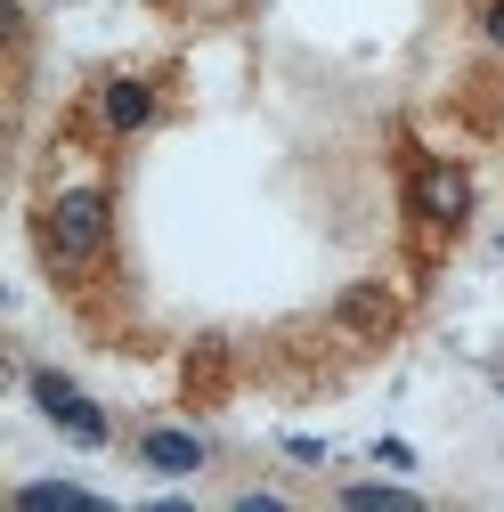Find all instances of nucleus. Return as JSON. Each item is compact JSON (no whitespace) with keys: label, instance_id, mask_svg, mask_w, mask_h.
I'll return each mask as SVG.
<instances>
[{"label":"nucleus","instance_id":"nucleus-1","mask_svg":"<svg viewBox=\"0 0 504 512\" xmlns=\"http://www.w3.org/2000/svg\"><path fill=\"white\" fill-rule=\"evenodd\" d=\"M98 244H106V196L74 187V196L49 204V252H57V261H90Z\"/></svg>","mask_w":504,"mask_h":512},{"label":"nucleus","instance_id":"nucleus-2","mask_svg":"<svg viewBox=\"0 0 504 512\" xmlns=\"http://www.w3.org/2000/svg\"><path fill=\"white\" fill-rule=\"evenodd\" d=\"M33 399H41V415H49V423H66L82 447H98V439H106V415H98V407L74 391L66 374H33Z\"/></svg>","mask_w":504,"mask_h":512},{"label":"nucleus","instance_id":"nucleus-3","mask_svg":"<svg viewBox=\"0 0 504 512\" xmlns=\"http://www.w3.org/2000/svg\"><path fill=\"white\" fill-rule=\"evenodd\" d=\"M334 317H342V326H350V334H383V326H391V317H399V301H391L383 285H350V293L334 301Z\"/></svg>","mask_w":504,"mask_h":512},{"label":"nucleus","instance_id":"nucleus-4","mask_svg":"<svg viewBox=\"0 0 504 512\" xmlns=\"http://www.w3.org/2000/svg\"><path fill=\"white\" fill-rule=\"evenodd\" d=\"M415 196H423V212H431V220H464V212H472V179L439 163V171H423Z\"/></svg>","mask_w":504,"mask_h":512},{"label":"nucleus","instance_id":"nucleus-5","mask_svg":"<svg viewBox=\"0 0 504 512\" xmlns=\"http://www.w3.org/2000/svg\"><path fill=\"white\" fill-rule=\"evenodd\" d=\"M147 464L171 472V480H179V472H204V439H196V431H147Z\"/></svg>","mask_w":504,"mask_h":512},{"label":"nucleus","instance_id":"nucleus-6","mask_svg":"<svg viewBox=\"0 0 504 512\" xmlns=\"http://www.w3.org/2000/svg\"><path fill=\"white\" fill-rule=\"evenodd\" d=\"M147 106H155V98H147V82H114V90H106V122H114V131H139Z\"/></svg>","mask_w":504,"mask_h":512},{"label":"nucleus","instance_id":"nucleus-7","mask_svg":"<svg viewBox=\"0 0 504 512\" xmlns=\"http://www.w3.org/2000/svg\"><path fill=\"white\" fill-rule=\"evenodd\" d=\"M25 504H98V496L74 488V480H41V488H25Z\"/></svg>","mask_w":504,"mask_h":512},{"label":"nucleus","instance_id":"nucleus-8","mask_svg":"<svg viewBox=\"0 0 504 512\" xmlns=\"http://www.w3.org/2000/svg\"><path fill=\"white\" fill-rule=\"evenodd\" d=\"M342 504H366V512H407L415 496H407V488H350Z\"/></svg>","mask_w":504,"mask_h":512},{"label":"nucleus","instance_id":"nucleus-9","mask_svg":"<svg viewBox=\"0 0 504 512\" xmlns=\"http://www.w3.org/2000/svg\"><path fill=\"white\" fill-rule=\"evenodd\" d=\"M480 25H488V41L504 49V0H488V17H480Z\"/></svg>","mask_w":504,"mask_h":512}]
</instances>
